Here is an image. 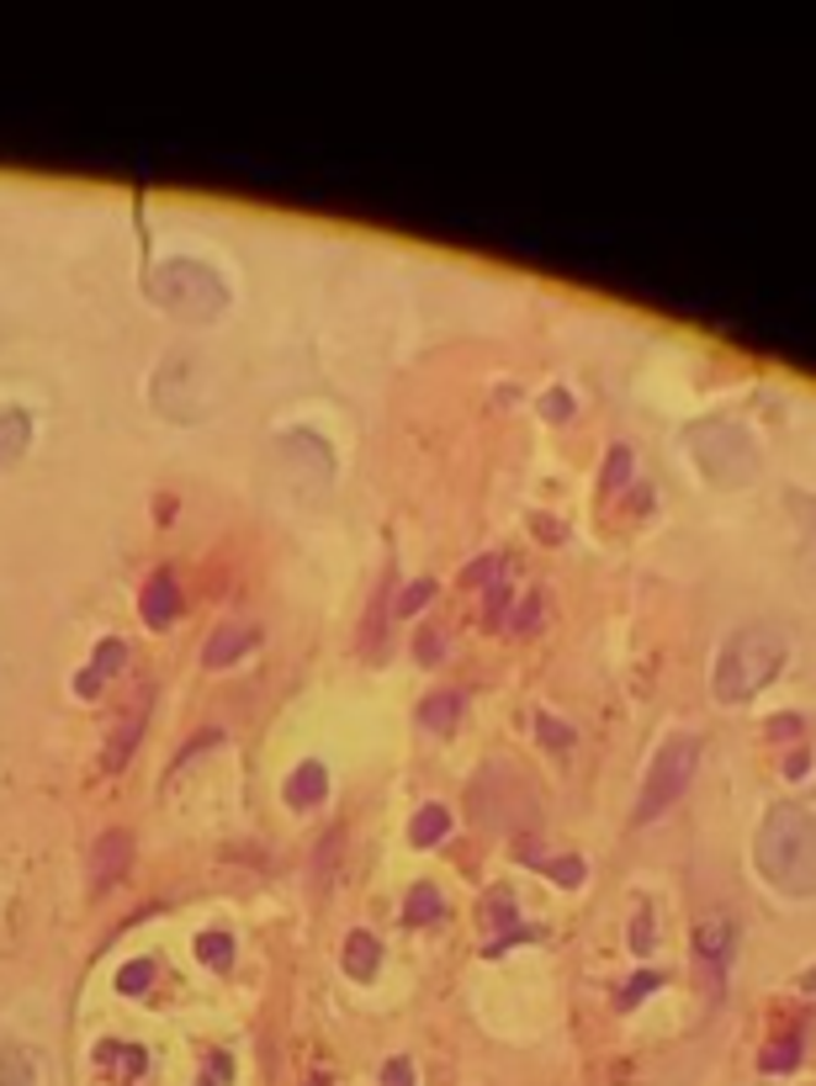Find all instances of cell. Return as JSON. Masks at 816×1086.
Masks as SVG:
<instances>
[{"label":"cell","mask_w":816,"mask_h":1086,"mask_svg":"<svg viewBox=\"0 0 816 1086\" xmlns=\"http://www.w3.org/2000/svg\"><path fill=\"white\" fill-rule=\"evenodd\" d=\"M784 657H790V631L784 626H769V620L737 626L732 637L721 642V652H716V674H710L716 679V700L721 705L753 700L764 684H775Z\"/></svg>","instance_id":"1"},{"label":"cell","mask_w":816,"mask_h":1086,"mask_svg":"<svg viewBox=\"0 0 816 1086\" xmlns=\"http://www.w3.org/2000/svg\"><path fill=\"white\" fill-rule=\"evenodd\" d=\"M753 859L779 896H812V805H775L753 838Z\"/></svg>","instance_id":"2"},{"label":"cell","mask_w":816,"mask_h":1086,"mask_svg":"<svg viewBox=\"0 0 816 1086\" xmlns=\"http://www.w3.org/2000/svg\"><path fill=\"white\" fill-rule=\"evenodd\" d=\"M149 297L170 308L175 319L207 323L228 308V282L207 266V260H164L149 276Z\"/></svg>","instance_id":"3"},{"label":"cell","mask_w":816,"mask_h":1086,"mask_svg":"<svg viewBox=\"0 0 816 1086\" xmlns=\"http://www.w3.org/2000/svg\"><path fill=\"white\" fill-rule=\"evenodd\" d=\"M700 753H705V742H700L694 731H668V737H663V748L653 753V768H647V779H642V795H636V822H642V827L657 822L668 805L690 790V779L700 774Z\"/></svg>","instance_id":"4"},{"label":"cell","mask_w":816,"mask_h":1086,"mask_svg":"<svg viewBox=\"0 0 816 1086\" xmlns=\"http://www.w3.org/2000/svg\"><path fill=\"white\" fill-rule=\"evenodd\" d=\"M690 451L700 472L721 488H742L758 478V445L742 424H700L690 435Z\"/></svg>","instance_id":"5"},{"label":"cell","mask_w":816,"mask_h":1086,"mask_svg":"<svg viewBox=\"0 0 816 1086\" xmlns=\"http://www.w3.org/2000/svg\"><path fill=\"white\" fill-rule=\"evenodd\" d=\"M732 954H737V933L727 917H705L694 927V965L710 975V991H721V980L732 970Z\"/></svg>","instance_id":"6"},{"label":"cell","mask_w":816,"mask_h":1086,"mask_svg":"<svg viewBox=\"0 0 816 1086\" xmlns=\"http://www.w3.org/2000/svg\"><path fill=\"white\" fill-rule=\"evenodd\" d=\"M127 864H133V832L112 827V832H101V838L90 843L85 880H90V890H107V886H118V880L127 875Z\"/></svg>","instance_id":"7"},{"label":"cell","mask_w":816,"mask_h":1086,"mask_svg":"<svg viewBox=\"0 0 816 1086\" xmlns=\"http://www.w3.org/2000/svg\"><path fill=\"white\" fill-rule=\"evenodd\" d=\"M123 663H127V646L118 642V637H112V642H101L96 652H90V663L81 668V679H75V694H81V700H96L107 679H118V674H123Z\"/></svg>","instance_id":"8"},{"label":"cell","mask_w":816,"mask_h":1086,"mask_svg":"<svg viewBox=\"0 0 816 1086\" xmlns=\"http://www.w3.org/2000/svg\"><path fill=\"white\" fill-rule=\"evenodd\" d=\"M27 445H33V414L27 408H0V472H11L22 456H27Z\"/></svg>","instance_id":"9"},{"label":"cell","mask_w":816,"mask_h":1086,"mask_svg":"<svg viewBox=\"0 0 816 1086\" xmlns=\"http://www.w3.org/2000/svg\"><path fill=\"white\" fill-rule=\"evenodd\" d=\"M144 716H149V694H138V700H133V705L123 711L118 731L107 737V753H101V764L112 768V774H118V768L127 764V753H133V742H138V731H144Z\"/></svg>","instance_id":"10"},{"label":"cell","mask_w":816,"mask_h":1086,"mask_svg":"<svg viewBox=\"0 0 816 1086\" xmlns=\"http://www.w3.org/2000/svg\"><path fill=\"white\" fill-rule=\"evenodd\" d=\"M483 927L493 933L489 949H504V943H515V938H531V927L515 917V901H509V890H493L489 901H483Z\"/></svg>","instance_id":"11"},{"label":"cell","mask_w":816,"mask_h":1086,"mask_svg":"<svg viewBox=\"0 0 816 1086\" xmlns=\"http://www.w3.org/2000/svg\"><path fill=\"white\" fill-rule=\"evenodd\" d=\"M249 646H255V626H245V620H223V626L212 631V642H207V668H228V663H239Z\"/></svg>","instance_id":"12"},{"label":"cell","mask_w":816,"mask_h":1086,"mask_svg":"<svg viewBox=\"0 0 816 1086\" xmlns=\"http://www.w3.org/2000/svg\"><path fill=\"white\" fill-rule=\"evenodd\" d=\"M324 795H329V768L319 758H302V764L292 768V779H286V805L308 811V805H319Z\"/></svg>","instance_id":"13"},{"label":"cell","mask_w":816,"mask_h":1086,"mask_svg":"<svg viewBox=\"0 0 816 1086\" xmlns=\"http://www.w3.org/2000/svg\"><path fill=\"white\" fill-rule=\"evenodd\" d=\"M138 609H144V620H149L154 631H164V626L175 620V609H181L175 578H170V572H154V578L144 583V600H138Z\"/></svg>","instance_id":"14"},{"label":"cell","mask_w":816,"mask_h":1086,"mask_svg":"<svg viewBox=\"0 0 816 1086\" xmlns=\"http://www.w3.org/2000/svg\"><path fill=\"white\" fill-rule=\"evenodd\" d=\"M461 711H467V694H461V689H435V694L419 705V721H424V731H456Z\"/></svg>","instance_id":"15"},{"label":"cell","mask_w":816,"mask_h":1086,"mask_svg":"<svg viewBox=\"0 0 816 1086\" xmlns=\"http://www.w3.org/2000/svg\"><path fill=\"white\" fill-rule=\"evenodd\" d=\"M446 832H450V811L441 801L419 805V816L408 822V843H413V848H435Z\"/></svg>","instance_id":"16"},{"label":"cell","mask_w":816,"mask_h":1086,"mask_svg":"<svg viewBox=\"0 0 816 1086\" xmlns=\"http://www.w3.org/2000/svg\"><path fill=\"white\" fill-rule=\"evenodd\" d=\"M376 965H382V943H376V933L356 927V933L345 938V970H350V975H376Z\"/></svg>","instance_id":"17"},{"label":"cell","mask_w":816,"mask_h":1086,"mask_svg":"<svg viewBox=\"0 0 816 1086\" xmlns=\"http://www.w3.org/2000/svg\"><path fill=\"white\" fill-rule=\"evenodd\" d=\"M33 1076H38L33 1049H22V1045L0 1049V1086H33Z\"/></svg>","instance_id":"18"},{"label":"cell","mask_w":816,"mask_h":1086,"mask_svg":"<svg viewBox=\"0 0 816 1086\" xmlns=\"http://www.w3.org/2000/svg\"><path fill=\"white\" fill-rule=\"evenodd\" d=\"M446 912V896L435 886H413L408 890V901H404V923L413 927V923H430V917H441Z\"/></svg>","instance_id":"19"},{"label":"cell","mask_w":816,"mask_h":1086,"mask_svg":"<svg viewBox=\"0 0 816 1086\" xmlns=\"http://www.w3.org/2000/svg\"><path fill=\"white\" fill-rule=\"evenodd\" d=\"M154 975H160L154 960H127V965L118 970V991H123V997H138V991L154 986Z\"/></svg>","instance_id":"20"},{"label":"cell","mask_w":816,"mask_h":1086,"mask_svg":"<svg viewBox=\"0 0 816 1086\" xmlns=\"http://www.w3.org/2000/svg\"><path fill=\"white\" fill-rule=\"evenodd\" d=\"M535 869H546V875L562 880V886H583V875H589V864H583L578 853H562V859H535Z\"/></svg>","instance_id":"21"},{"label":"cell","mask_w":816,"mask_h":1086,"mask_svg":"<svg viewBox=\"0 0 816 1086\" xmlns=\"http://www.w3.org/2000/svg\"><path fill=\"white\" fill-rule=\"evenodd\" d=\"M197 954H202L207 965H228V960H234V933H218V927L202 933V938H197Z\"/></svg>","instance_id":"22"},{"label":"cell","mask_w":816,"mask_h":1086,"mask_svg":"<svg viewBox=\"0 0 816 1086\" xmlns=\"http://www.w3.org/2000/svg\"><path fill=\"white\" fill-rule=\"evenodd\" d=\"M430 594H435V583H430V578H413L404 594L393 600V615H398V620H404V615H419V609L430 604Z\"/></svg>","instance_id":"23"},{"label":"cell","mask_w":816,"mask_h":1086,"mask_svg":"<svg viewBox=\"0 0 816 1086\" xmlns=\"http://www.w3.org/2000/svg\"><path fill=\"white\" fill-rule=\"evenodd\" d=\"M107 1060H112V1065H118L123 1076H138V1071H144V1049H127V1045H101V1065H107Z\"/></svg>","instance_id":"24"},{"label":"cell","mask_w":816,"mask_h":1086,"mask_svg":"<svg viewBox=\"0 0 816 1086\" xmlns=\"http://www.w3.org/2000/svg\"><path fill=\"white\" fill-rule=\"evenodd\" d=\"M605 483H610V488L631 483V445H615V451H610V472H605Z\"/></svg>","instance_id":"25"},{"label":"cell","mask_w":816,"mask_h":1086,"mask_svg":"<svg viewBox=\"0 0 816 1086\" xmlns=\"http://www.w3.org/2000/svg\"><path fill=\"white\" fill-rule=\"evenodd\" d=\"M653 986H663V975H657V970H636V980L620 991V1007H636L642 1002V991H653Z\"/></svg>","instance_id":"26"},{"label":"cell","mask_w":816,"mask_h":1086,"mask_svg":"<svg viewBox=\"0 0 816 1086\" xmlns=\"http://www.w3.org/2000/svg\"><path fill=\"white\" fill-rule=\"evenodd\" d=\"M382 1086H413V1065H408L404 1054H393V1060H387V1071H382Z\"/></svg>","instance_id":"27"},{"label":"cell","mask_w":816,"mask_h":1086,"mask_svg":"<svg viewBox=\"0 0 816 1086\" xmlns=\"http://www.w3.org/2000/svg\"><path fill=\"white\" fill-rule=\"evenodd\" d=\"M795 1054H801V1045H775L769 1054H764V1071H790Z\"/></svg>","instance_id":"28"},{"label":"cell","mask_w":816,"mask_h":1086,"mask_svg":"<svg viewBox=\"0 0 816 1086\" xmlns=\"http://www.w3.org/2000/svg\"><path fill=\"white\" fill-rule=\"evenodd\" d=\"M419 657H424V663H435V657H441V631H424V642H419Z\"/></svg>","instance_id":"29"}]
</instances>
